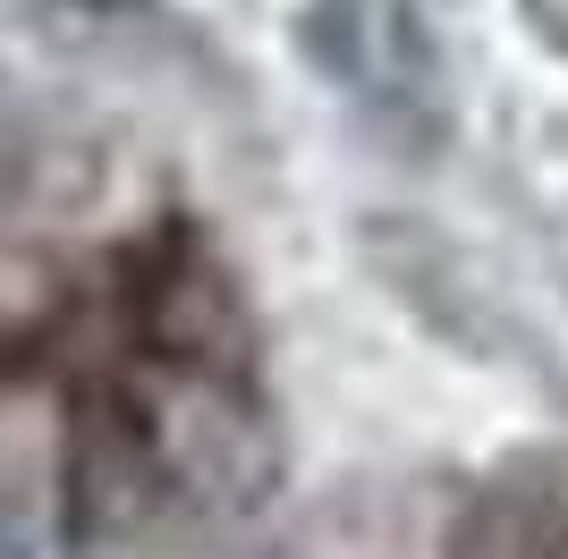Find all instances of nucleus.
Here are the masks:
<instances>
[{"instance_id":"nucleus-3","label":"nucleus","mask_w":568,"mask_h":559,"mask_svg":"<svg viewBox=\"0 0 568 559\" xmlns=\"http://www.w3.org/2000/svg\"><path fill=\"white\" fill-rule=\"evenodd\" d=\"M450 559H568V466H518L475 491Z\"/></svg>"},{"instance_id":"nucleus-2","label":"nucleus","mask_w":568,"mask_h":559,"mask_svg":"<svg viewBox=\"0 0 568 559\" xmlns=\"http://www.w3.org/2000/svg\"><path fill=\"white\" fill-rule=\"evenodd\" d=\"M365 255L382 263V280H390V288H399L450 348L484 356V365H526V373H544V382H551L544 339L493 297V280H475V263L458 255L450 237L416 230V221H382V230H365Z\"/></svg>"},{"instance_id":"nucleus-4","label":"nucleus","mask_w":568,"mask_h":559,"mask_svg":"<svg viewBox=\"0 0 568 559\" xmlns=\"http://www.w3.org/2000/svg\"><path fill=\"white\" fill-rule=\"evenodd\" d=\"M518 9H526V26H535V34L568 60V0H518Z\"/></svg>"},{"instance_id":"nucleus-1","label":"nucleus","mask_w":568,"mask_h":559,"mask_svg":"<svg viewBox=\"0 0 568 559\" xmlns=\"http://www.w3.org/2000/svg\"><path fill=\"white\" fill-rule=\"evenodd\" d=\"M297 51L407 153H433L450 136V77L416 0H306Z\"/></svg>"}]
</instances>
